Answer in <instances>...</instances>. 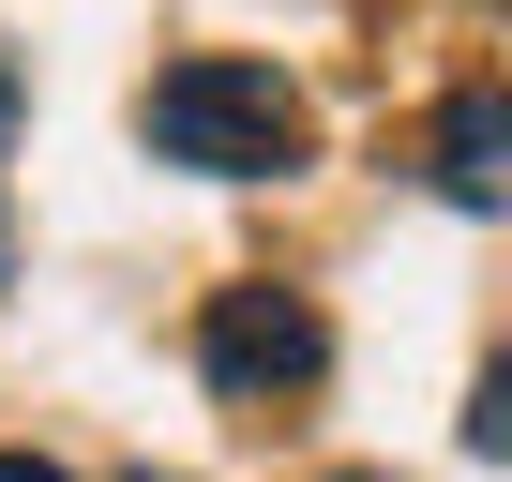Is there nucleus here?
Returning a JSON list of instances; mask_svg holds the SVG:
<instances>
[{"label": "nucleus", "mask_w": 512, "mask_h": 482, "mask_svg": "<svg viewBox=\"0 0 512 482\" xmlns=\"http://www.w3.org/2000/svg\"><path fill=\"white\" fill-rule=\"evenodd\" d=\"M151 151L196 181H272L302 166V91L272 61H166L151 76Z\"/></svg>", "instance_id": "1"}, {"label": "nucleus", "mask_w": 512, "mask_h": 482, "mask_svg": "<svg viewBox=\"0 0 512 482\" xmlns=\"http://www.w3.org/2000/svg\"><path fill=\"white\" fill-rule=\"evenodd\" d=\"M196 362H211V392H226V407H287V392H317L332 332H317V302H302V287H226V302L196 317Z\"/></svg>", "instance_id": "2"}, {"label": "nucleus", "mask_w": 512, "mask_h": 482, "mask_svg": "<svg viewBox=\"0 0 512 482\" xmlns=\"http://www.w3.org/2000/svg\"><path fill=\"white\" fill-rule=\"evenodd\" d=\"M437 196H452V211H497V196H512V106H497L482 76L437 106Z\"/></svg>", "instance_id": "3"}, {"label": "nucleus", "mask_w": 512, "mask_h": 482, "mask_svg": "<svg viewBox=\"0 0 512 482\" xmlns=\"http://www.w3.org/2000/svg\"><path fill=\"white\" fill-rule=\"evenodd\" d=\"M0 482H76V467H46V452H0Z\"/></svg>", "instance_id": "4"}, {"label": "nucleus", "mask_w": 512, "mask_h": 482, "mask_svg": "<svg viewBox=\"0 0 512 482\" xmlns=\"http://www.w3.org/2000/svg\"><path fill=\"white\" fill-rule=\"evenodd\" d=\"M0 151H16V76H0Z\"/></svg>", "instance_id": "5"}, {"label": "nucleus", "mask_w": 512, "mask_h": 482, "mask_svg": "<svg viewBox=\"0 0 512 482\" xmlns=\"http://www.w3.org/2000/svg\"><path fill=\"white\" fill-rule=\"evenodd\" d=\"M332 482H377V467H332Z\"/></svg>", "instance_id": "6"}]
</instances>
